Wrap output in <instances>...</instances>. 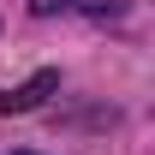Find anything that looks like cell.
Returning a JSON list of instances; mask_svg holds the SVG:
<instances>
[{
    "mask_svg": "<svg viewBox=\"0 0 155 155\" xmlns=\"http://www.w3.org/2000/svg\"><path fill=\"white\" fill-rule=\"evenodd\" d=\"M18 155H30V149H18Z\"/></svg>",
    "mask_w": 155,
    "mask_h": 155,
    "instance_id": "3",
    "label": "cell"
},
{
    "mask_svg": "<svg viewBox=\"0 0 155 155\" xmlns=\"http://www.w3.org/2000/svg\"><path fill=\"white\" fill-rule=\"evenodd\" d=\"M54 90H60V72H54V66H42L30 84H18L12 96H0V114H30V107H42Z\"/></svg>",
    "mask_w": 155,
    "mask_h": 155,
    "instance_id": "1",
    "label": "cell"
},
{
    "mask_svg": "<svg viewBox=\"0 0 155 155\" xmlns=\"http://www.w3.org/2000/svg\"><path fill=\"white\" fill-rule=\"evenodd\" d=\"M114 0H36L42 18H54V12H107Z\"/></svg>",
    "mask_w": 155,
    "mask_h": 155,
    "instance_id": "2",
    "label": "cell"
}]
</instances>
